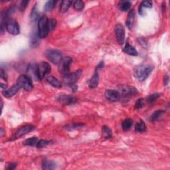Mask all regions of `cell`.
<instances>
[{
	"instance_id": "1",
	"label": "cell",
	"mask_w": 170,
	"mask_h": 170,
	"mask_svg": "<svg viewBox=\"0 0 170 170\" xmlns=\"http://www.w3.org/2000/svg\"><path fill=\"white\" fill-rule=\"evenodd\" d=\"M154 67L149 64H142L137 66L134 70V77L138 81H144L148 78Z\"/></svg>"
},
{
	"instance_id": "2",
	"label": "cell",
	"mask_w": 170,
	"mask_h": 170,
	"mask_svg": "<svg viewBox=\"0 0 170 170\" xmlns=\"http://www.w3.org/2000/svg\"><path fill=\"white\" fill-rule=\"evenodd\" d=\"M48 20L45 15L41 17L38 22V33L40 38H45L49 33V25Z\"/></svg>"
},
{
	"instance_id": "3",
	"label": "cell",
	"mask_w": 170,
	"mask_h": 170,
	"mask_svg": "<svg viewBox=\"0 0 170 170\" xmlns=\"http://www.w3.org/2000/svg\"><path fill=\"white\" fill-rule=\"evenodd\" d=\"M51 67L47 62H41L37 65L36 78L39 80H42L45 76L49 74Z\"/></svg>"
},
{
	"instance_id": "4",
	"label": "cell",
	"mask_w": 170,
	"mask_h": 170,
	"mask_svg": "<svg viewBox=\"0 0 170 170\" xmlns=\"http://www.w3.org/2000/svg\"><path fill=\"white\" fill-rule=\"evenodd\" d=\"M17 84L21 88L27 91H30L33 88V82L31 77L27 75H22L18 78L17 81Z\"/></svg>"
},
{
	"instance_id": "5",
	"label": "cell",
	"mask_w": 170,
	"mask_h": 170,
	"mask_svg": "<svg viewBox=\"0 0 170 170\" xmlns=\"http://www.w3.org/2000/svg\"><path fill=\"white\" fill-rule=\"evenodd\" d=\"M45 56L53 64H59L62 59L61 51L58 50L49 49L45 52Z\"/></svg>"
},
{
	"instance_id": "6",
	"label": "cell",
	"mask_w": 170,
	"mask_h": 170,
	"mask_svg": "<svg viewBox=\"0 0 170 170\" xmlns=\"http://www.w3.org/2000/svg\"><path fill=\"white\" fill-rule=\"evenodd\" d=\"M82 71L81 70H78L75 72H71V73H68L64 76L63 81L66 85L68 86H71L75 85V83L81 77Z\"/></svg>"
},
{
	"instance_id": "7",
	"label": "cell",
	"mask_w": 170,
	"mask_h": 170,
	"mask_svg": "<svg viewBox=\"0 0 170 170\" xmlns=\"http://www.w3.org/2000/svg\"><path fill=\"white\" fill-rule=\"evenodd\" d=\"M5 28L6 30L8 31L10 34L14 35H18L19 33V26L18 23L16 22L15 19H8L6 20L5 22Z\"/></svg>"
},
{
	"instance_id": "8",
	"label": "cell",
	"mask_w": 170,
	"mask_h": 170,
	"mask_svg": "<svg viewBox=\"0 0 170 170\" xmlns=\"http://www.w3.org/2000/svg\"><path fill=\"white\" fill-rule=\"evenodd\" d=\"M35 127L32 125H26V126H22L17 130L15 134L11 138L10 140H15L17 139H19V138L25 136L27 134H28L30 132L34 130Z\"/></svg>"
},
{
	"instance_id": "9",
	"label": "cell",
	"mask_w": 170,
	"mask_h": 170,
	"mask_svg": "<svg viewBox=\"0 0 170 170\" xmlns=\"http://www.w3.org/2000/svg\"><path fill=\"white\" fill-rule=\"evenodd\" d=\"M72 62V58L71 57H66L62 58V61L59 64V67H58V69H59L60 72L64 76L67 75L69 72V69H70L71 64Z\"/></svg>"
},
{
	"instance_id": "10",
	"label": "cell",
	"mask_w": 170,
	"mask_h": 170,
	"mask_svg": "<svg viewBox=\"0 0 170 170\" xmlns=\"http://www.w3.org/2000/svg\"><path fill=\"white\" fill-rule=\"evenodd\" d=\"M121 97L124 96V98H130L132 96H134V95H136V90L133 87L131 86H121L120 88V91H119Z\"/></svg>"
},
{
	"instance_id": "11",
	"label": "cell",
	"mask_w": 170,
	"mask_h": 170,
	"mask_svg": "<svg viewBox=\"0 0 170 170\" xmlns=\"http://www.w3.org/2000/svg\"><path fill=\"white\" fill-rule=\"evenodd\" d=\"M114 31L118 42L120 45H122L125 39V30L124 27L121 24H117L114 27Z\"/></svg>"
},
{
	"instance_id": "12",
	"label": "cell",
	"mask_w": 170,
	"mask_h": 170,
	"mask_svg": "<svg viewBox=\"0 0 170 170\" xmlns=\"http://www.w3.org/2000/svg\"><path fill=\"white\" fill-rule=\"evenodd\" d=\"M105 96L106 99L112 102L118 101L121 98L119 91H116V90H107L105 92Z\"/></svg>"
},
{
	"instance_id": "13",
	"label": "cell",
	"mask_w": 170,
	"mask_h": 170,
	"mask_svg": "<svg viewBox=\"0 0 170 170\" xmlns=\"http://www.w3.org/2000/svg\"><path fill=\"white\" fill-rule=\"evenodd\" d=\"M22 88L20 86L17 84L13 85L12 87L9 88L8 90H5L2 92V95L4 96L6 98H12V96H14L15 95L19 92V90Z\"/></svg>"
},
{
	"instance_id": "14",
	"label": "cell",
	"mask_w": 170,
	"mask_h": 170,
	"mask_svg": "<svg viewBox=\"0 0 170 170\" xmlns=\"http://www.w3.org/2000/svg\"><path fill=\"white\" fill-rule=\"evenodd\" d=\"M58 101L61 102L62 105H68L77 102V98L70 95H62L58 96Z\"/></svg>"
},
{
	"instance_id": "15",
	"label": "cell",
	"mask_w": 170,
	"mask_h": 170,
	"mask_svg": "<svg viewBox=\"0 0 170 170\" xmlns=\"http://www.w3.org/2000/svg\"><path fill=\"white\" fill-rule=\"evenodd\" d=\"M123 51L125 53H126L131 56H137L138 55V51H136L134 47L132 46L130 43H126V45H125Z\"/></svg>"
},
{
	"instance_id": "16",
	"label": "cell",
	"mask_w": 170,
	"mask_h": 170,
	"mask_svg": "<svg viewBox=\"0 0 170 170\" xmlns=\"http://www.w3.org/2000/svg\"><path fill=\"white\" fill-rule=\"evenodd\" d=\"M99 82V76L98 72H96L95 74L93 75L92 78L90 79L88 82V85L89 87L91 88H95L98 86Z\"/></svg>"
},
{
	"instance_id": "17",
	"label": "cell",
	"mask_w": 170,
	"mask_h": 170,
	"mask_svg": "<svg viewBox=\"0 0 170 170\" xmlns=\"http://www.w3.org/2000/svg\"><path fill=\"white\" fill-rule=\"evenodd\" d=\"M39 39H40V37L39 35V33H37L35 31V32L31 35V40H30L31 47L33 48H35L39 46Z\"/></svg>"
},
{
	"instance_id": "18",
	"label": "cell",
	"mask_w": 170,
	"mask_h": 170,
	"mask_svg": "<svg viewBox=\"0 0 170 170\" xmlns=\"http://www.w3.org/2000/svg\"><path fill=\"white\" fill-rule=\"evenodd\" d=\"M42 168L45 170H51L55 169L56 168L55 163L48 159H43L42 162Z\"/></svg>"
},
{
	"instance_id": "19",
	"label": "cell",
	"mask_w": 170,
	"mask_h": 170,
	"mask_svg": "<svg viewBox=\"0 0 170 170\" xmlns=\"http://www.w3.org/2000/svg\"><path fill=\"white\" fill-rule=\"evenodd\" d=\"M135 19V13L134 10H131V11L128 13V15L126 19V25L129 29H131L134 25Z\"/></svg>"
},
{
	"instance_id": "20",
	"label": "cell",
	"mask_w": 170,
	"mask_h": 170,
	"mask_svg": "<svg viewBox=\"0 0 170 170\" xmlns=\"http://www.w3.org/2000/svg\"><path fill=\"white\" fill-rule=\"evenodd\" d=\"M47 81L50 85H51L53 86H55V87H57V88L61 87V85H62L61 82L58 81L57 78L53 77V76H48V77H47Z\"/></svg>"
},
{
	"instance_id": "21",
	"label": "cell",
	"mask_w": 170,
	"mask_h": 170,
	"mask_svg": "<svg viewBox=\"0 0 170 170\" xmlns=\"http://www.w3.org/2000/svg\"><path fill=\"white\" fill-rule=\"evenodd\" d=\"M72 3V2L69 1V0H65V1H62L61 3V6H60V12L61 13L67 12L68 11V9L70 8Z\"/></svg>"
},
{
	"instance_id": "22",
	"label": "cell",
	"mask_w": 170,
	"mask_h": 170,
	"mask_svg": "<svg viewBox=\"0 0 170 170\" xmlns=\"http://www.w3.org/2000/svg\"><path fill=\"white\" fill-rule=\"evenodd\" d=\"M118 7L121 11L128 12L131 8V3L129 1H121L118 3Z\"/></svg>"
},
{
	"instance_id": "23",
	"label": "cell",
	"mask_w": 170,
	"mask_h": 170,
	"mask_svg": "<svg viewBox=\"0 0 170 170\" xmlns=\"http://www.w3.org/2000/svg\"><path fill=\"white\" fill-rule=\"evenodd\" d=\"M39 140L37 137L29 138V139H27L23 142V145H29V146H35V145H37Z\"/></svg>"
},
{
	"instance_id": "24",
	"label": "cell",
	"mask_w": 170,
	"mask_h": 170,
	"mask_svg": "<svg viewBox=\"0 0 170 170\" xmlns=\"http://www.w3.org/2000/svg\"><path fill=\"white\" fill-rule=\"evenodd\" d=\"M152 5H153V3L151 1H144V2H142V3L140 4V7L139 8V12H140V15H143V12L144 11V8H152Z\"/></svg>"
},
{
	"instance_id": "25",
	"label": "cell",
	"mask_w": 170,
	"mask_h": 170,
	"mask_svg": "<svg viewBox=\"0 0 170 170\" xmlns=\"http://www.w3.org/2000/svg\"><path fill=\"white\" fill-rule=\"evenodd\" d=\"M102 132L103 136L105 137L106 139H108L112 137V130H110V128L106 126H104L102 128Z\"/></svg>"
},
{
	"instance_id": "26",
	"label": "cell",
	"mask_w": 170,
	"mask_h": 170,
	"mask_svg": "<svg viewBox=\"0 0 170 170\" xmlns=\"http://www.w3.org/2000/svg\"><path fill=\"white\" fill-rule=\"evenodd\" d=\"M135 130L137 132H144L146 130V126L145 124L143 121H140V122H138L135 126Z\"/></svg>"
},
{
	"instance_id": "27",
	"label": "cell",
	"mask_w": 170,
	"mask_h": 170,
	"mask_svg": "<svg viewBox=\"0 0 170 170\" xmlns=\"http://www.w3.org/2000/svg\"><path fill=\"white\" fill-rule=\"evenodd\" d=\"M133 124V121L131 119H126L124 121H123V122L122 124V129L124 131H128L130 129V128L132 127Z\"/></svg>"
},
{
	"instance_id": "28",
	"label": "cell",
	"mask_w": 170,
	"mask_h": 170,
	"mask_svg": "<svg viewBox=\"0 0 170 170\" xmlns=\"http://www.w3.org/2000/svg\"><path fill=\"white\" fill-rule=\"evenodd\" d=\"M57 1H54V0H51V1H48L46 3V4L45 5L44 9L45 12H51L52 9H53L55 5L57 3Z\"/></svg>"
},
{
	"instance_id": "29",
	"label": "cell",
	"mask_w": 170,
	"mask_h": 170,
	"mask_svg": "<svg viewBox=\"0 0 170 170\" xmlns=\"http://www.w3.org/2000/svg\"><path fill=\"white\" fill-rule=\"evenodd\" d=\"M164 113V111L163 110H157L155 112L152 114V115L150 117V121L151 122H155V121L158 120L159 118Z\"/></svg>"
},
{
	"instance_id": "30",
	"label": "cell",
	"mask_w": 170,
	"mask_h": 170,
	"mask_svg": "<svg viewBox=\"0 0 170 170\" xmlns=\"http://www.w3.org/2000/svg\"><path fill=\"white\" fill-rule=\"evenodd\" d=\"M82 126H84V124H71L67 125V126H65V129L68 130H76L78 129V128H81Z\"/></svg>"
},
{
	"instance_id": "31",
	"label": "cell",
	"mask_w": 170,
	"mask_h": 170,
	"mask_svg": "<svg viewBox=\"0 0 170 170\" xmlns=\"http://www.w3.org/2000/svg\"><path fill=\"white\" fill-rule=\"evenodd\" d=\"M74 9L77 11H81L85 7V3L81 0H77L74 3Z\"/></svg>"
},
{
	"instance_id": "32",
	"label": "cell",
	"mask_w": 170,
	"mask_h": 170,
	"mask_svg": "<svg viewBox=\"0 0 170 170\" xmlns=\"http://www.w3.org/2000/svg\"><path fill=\"white\" fill-rule=\"evenodd\" d=\"M39 12H38V9L37 8V6L36 5L34 6V8L32 9V12H31V20L32 21V22H35V21H36L38 18V17H39Z\"/></svg>"
},
{
	"instance_id": "33",
	"label": "cell",
	"mask_w": 170,
	"mask_h": 170,
	"mask_svg": "<svg viewBox=\"0 0 170 170\" xmlns=\"http://www.w3.org/2000/svg\"><path fill=\"white\" fill-rule=\"evenodd\" d=\"M159 97H160V95H159V94L158 93L153 94V95H151L147 97V101L149 103H152L155 102L156 100L159 98Z\"/></svg>"
},
{
	"instance_id": "34",
	"label": "cell",
	"mask_w": 170,
	"mask_h": 170,
	"mask_svg": "<svg viewBox=\"0 0 170 170\" xmlns=\"http://www.w3.org/2000/svg\"><path fill=\"white\" fill-rule=\"evenodd\" d=\"M49 143H50L49 141H47L45 140H39V142H38L36 146L38 148H42L47 146V145L49 144Z\"/></svg>"
},
{
	"instance_id": "35",
	"label": "cell",
	"mask_w": 170,
	"mask_h": 170,
	"mask_svg": "<svg viewBox=\"0 0 170 170\" xmlns=\"http://www.w3.org/2000/svg\"><path fill=\"white\" fill-rule=\"evenodd\" d=\"M144 105V98H140L138 99L136 104H135V108L136 109H140Z\"/></svg>"
},
{
	"instance_id": "36",
	"label": "cell",
	"mask_w": 170,
	"mask_h": 170,
	"mask_svg": "<svg viewBox=\"0 0 170 170\" xmlns=\"http://www.w3.org/2000/svg\"><path fill=\"white\" fill-rule=\"evenodd\" d=\"M29 2L28 1H22L20 3L19 5V10L21 12H24L25 10L27 5H28Z\"/></svg>"
},
{
	"instance_id": "37",
	"label": "cell",
	"mask_w": 170,
	"mask_h": 170,
	"mask_svg": "<svg viewBox=\"0 0 170 170\" xmlns=\"http://www.w3.org/2000/svg\"><path fill=\"white\" fill-rule=\"evenodd\" d=\"M57 25V21L55 19H51L48 21V25H49V29L53 30Z\"/></svg>"
},
{
	"instance_id": "38",
	"label": "cell",
	"mask_w": 170,
	"mask_h": 170,
	"mask_svg": "<svg viewBox=\"0 0 170 170\" xmlns=\"http://www.w3.org/2000/svg\"><path fill=\"white\" fill-rule=\"evenodd\" d=\"M0 77L2 79H4L5 81H6L7 78H8V76H7L6 72L3 68H1V71H0Z\"/></svg>"
},
{
	"instance_id": "39",
	"label": "cell",
	"mask_w": 170,
	"mask_h": 170,
	"mask_svg": "<svg viewBox=\"0 0 170 170\" xmlns=\"http://www.w3.org/2000/svg\"><path fill=\"white\" fill-rule=\"evenodd\" d=\"M139 42L140 43L141 45L144 47H147V42L145 41L144 39L143 38H140L139 39Z\"/></svg>"
},
{
	"instance_id": "40",
	"label": "cell",
	"mask_w": 170,
	"mask_h": 170,
	"mask_svg": "<svg viewBox=\"0 0 170 170\" xmlns=\"http://www.w3.org/2000/svg\"><path fill=\"white\" fill-rule=\"evenodd\" d=\"M16 166H17V164H11L9 165V166H8V168H7V169L13 170V169H14L16 168Z\"/></svg>"
}]
</instances>
